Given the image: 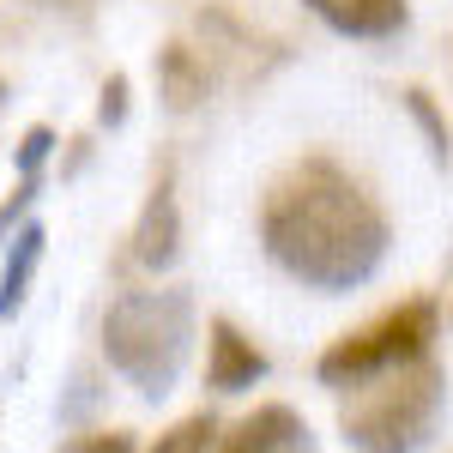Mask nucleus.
<instances>
[{"mask_svg":"<svg viewBox=\"0 0 453 453\" xmlns=\"http://www.w3.org/2000/svg\"><path fill=\"white\" fill-rule=\"evenodd\" d=\"M260 242L273 266L320 296H345L381 273L393 224L381 200L333 157H303L284 170L260 206Z\"/></svg>","mask_w":453,"mask_h":453,"instance_id":"f257e3e1","label":"nucleus"},{"mask_svg":"<svg viewBox=\"0 0 453 453\" xmlns=\"http://www.w3.org/2000/svg\"><path fill=\"white\" fill-rule=\"evenodd\" d=\"M194 350V296L188 284L164 290H121L104 314V357L140 399L175 393Z\"/></svg>","mask_w":453,"mask_h":453,"instance_id":"f03ea898","label":"nucleus"},{"mask_svg":"<svg viewBox=\"0 0 453 453\" xmlns=\"http://www.w3.org/2000/svg\"><path fill=\"white\" fill-rule=\"evenodd\" d=\"M448 405V369L435 357H411L387 375L345 387L339 429L357 453H423Z\"/></svg>","mask_w":453,"mask_h":453,"instance_id":"7ed1b4c3","label":"nucleus"},{"mask_svg":"<svg viewBox=\"0 0 453 453\" xmlns=\"http://www.w3.org/2000/svg\"><path fill=\"white\" fill-rule=\"evenodd\" d=\"M435 333H441V309H435L429 296H411V303H399V309L375 314L369 326L333 339V345L320 350L314 375H320V387L345 393V387L369 381V375H387V369H399V363H411V357H429V350H435Z\"/></svg>","mask_w":453,"mask_h":453,"instance_id":"20e7f679","label":"nucleus"},{"mask_svg":"<svg viewBox=\"0 0 453 453\" xmlns=\"http://www.w3.org/2000/svg\"><path fill=\"white\" fill-rule=\"evenodd\" d=\"M273 375V357L248 339L236 320H211L206 326V387L211 393H248L254 381H266Z\"/></svg>","mask_w":453,"mask_h":453,"instance_id":"39448f33","label":"nucleus"},{"mask_svg":"<svg viewBox=\"0 0 453 453\" xmlns=\"http://www.w3.org/2000/svg\"><path fill=\"white\" fill-rule=\"evenodd\" d=\"M211 448L218 453H314V429L290 405H260L230 435H218Z\"/></svg>","mask_w":453,"mask_h":453,"instance_id":"423d86ee","label":"nucleus"},{"mask_svg":"<svg viewBox=\"0 0 453 453\" xmlns=\"http://www.w3.org/2000/svg\"><path fill=\"white\" fill-rule=\"evenodd\" d=\"M326 31L357 36V42H387L411 25V6L405 0H303Z\"/></svg>","mask_w":453,"mask_h":453,"instance_id":"0eeeda50","label":"nucleus"},{"mask_svg":"<svg viewBox=\"0 0 453 453\" xmlns=\"http://www.w3.org/2000/svg\"><path fill=\"white\" fill-rule=\"evenodd\" d=\"M175 254H181V211H175V181L157 175L151 200H145L140 224H134V260L145 273H164Z\"/></svg>","mask_w":453,"mask_h":453,"instance_id":"6e6552de","label":"nucleus"},{"mask_svg":"<svg viewBox=\"0 0 453 453\" xmlns=\"http://www.w3.org/2000/svg\"><path fill=\"white\" fill-rule=\"evenodd\" d=\"M42 242H49L42 224H19L12 242L0 248V320H12V314L25 309L31 279H36V266H42Z\"/></svg>","mask_w":453,"mask_h":453,"instance_id":"1a4fd4ad","label":"nucleus"},{"mask_svg":"<svg viewBox=\"0 0 453 453\" xmlns=\"http://www.w3.org/2000/svg\"><path fill=\"white\" fill-rule=\"evenodd\" d=\"M157 73H164V104L181 115V109H194L200 97H206V67L194 61V49H181V42H170L164 55H157Z\"/></svg>","mask_w":453,"mask_h":453,"instance_id":"9d476101","label":"nucleus"},{"mask_svg":"<svg viewBox=\"0 0 453 453\" xmlns=\"http://www.w3.org/2000/svg\"><path fill=\"white\" fill-rule=\"evenodd\" d=\"M211 441H218V418H211V411H194V418L170 423V429L151 441V453H211Z\"/></svg>","mask_w":453,"mask_h":453,"instance_id":"9b49d317","label":"nucleus"},{"mask_svg":"<svg viewBox=\"0 0 453 453\" xmlns=\"http://www.w3.org/2000/svg\"><path fill=\"white\" fill-rule=\"evenodd\" d=\"M61 453H134V435H127V429H85V435H73Z\"/></svg>","mask_w":453,"mask_h":453,"instance_id":"f8f14e48","label":"nucleus"},{"mask_svg":"<svg viewBox=\"0 0 453 453\" xmlns=\"http://www.w3.org/2000/svg\"><path fill=\"white\" fill-rule=\"evenodd\" d=\"M49 151H55V134H49V127H31V134L19 140V175H36Z\"/></svg>","mask_w":453,"mask_h":453,"instance_id":"ddd939ff","label":"nucleus"},{"mask_svg":"<svg viewBox=\"0 0 453 453\" xmlns=\"http://www.w3.org/2000/svg\"><path fill=\"white\" fill-rule=\"evenodd\" d=\"M97 121H104V127H121V121H127V73H115V79L104 85V104H97Z\"/></svg>","mask_w":453,"mask_h":453,"instance_id":"4468645a","label":"nucleus"}]
</instances>
